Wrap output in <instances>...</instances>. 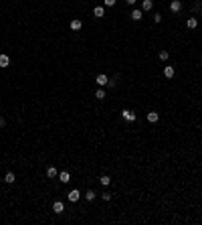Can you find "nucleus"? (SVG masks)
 <instances>
[{
    "instance_id": "obj_1",
    "label": "nucleus",
    "mask_w": 202,
    "mask_h": 225,
    "mask_svg": "<svg viewBox=\"0 0 202 225\" xmlns=\"http://www.w3.org/2000/svg\"><path fill=\"white\" fill-rule=\"evenodd\" d=\"M121 118H124L125 122H135V114L132 112V110H124V112H121Z\"/></svg>"
},
{
    "instance_id": "obj_2",
    "label": "nucleus",
    "mask_w": 202,
    "mask_h": 225,
    "mask_svg": "<svg viewBox=\"0 0 202 225\" xmlns=\"http://www.w3.org/2000/svg\"><path fill=\"white\" fill-rule=\"evenodd\" d=\"M95 81H97V85H99V87H103V85H107V81H109V77H107L105 73H99V75L95 77Z\"/></svg>"
},
{
    "instance_id": "obj_3",
    "label": "nucleus",
    "mask_w": 202,
    "mask_h": 225,
    "mask_svg": "<svg viewBox=\"0 0 202 225\" xmlns=\"http://www.w3.org/2000/svg\"><path fill=\"white\" fill-rule=\"evenodd\" d=\"M63 211H65L63 201H55V203H53V213H63Z\"/></svg>"
},
{
    "instance_id": "obj_4",
    "label": "nucleus",
    "mask_w": 202,
    "mask_h": 225,
    "mask_svg": "<svg viewBox=\"0 0 202 225\" xmlns=\"http://www.w3.org/2000/svg\"><path fill=\"white\" fill-rule=\"evenodd\" d=\"M146 118H148V122H150V124H156L158 120H160V114H158V112H150Z\"/></svg>"
},
{
    "instance_id": "obj_5",
    "label": "nucleus",
    "mask_w": 202,
    "mask_h": 225,
    "mask_svg": "<svg viewBox=\"0 0 202 225\" xmlns=\"http://www.w3.org/2000/svg\"><path fill=\"white\" fill-rule=\"evenodd\" d=\"M79 197H81V193H79L77 189H73V191L69 193V201H71V203H77V201H79Z\"/></svg>"
},
{
    "instance_id": "obj_6",
    "label": "nucleus",
    "mask_w": 202,
    "mask_h": 225,
    "mask_svg": "<svg viewBox=\"0 0 202 225\" xmlns=\"http://www.w3.org/2000/svg\"><path fill=\"white\" fill-rule=\"evenodd\" d=\"M180 8H182V2H180V0H172L170 10H172V12H180Z\"/></svg>"
},
{
    "instance_id": "obj_7",
    "label": "nucleus",
    "mask_w": 202,
    "mask_h": 225,
    "mask_svg": "<svg viewBox=\"0 0 202 225\" xmlns=\"http://www.w3.org/2000/svg\"><path fill=\"white\" fill-rule=\"evenodd\" d=\"M69 26H71V31H81V26H83V24H81V21H79V18H73Z\"/></svg>"
},
{
    "instance_id": "obj_8",
    "label": "nucleus",
    "mask_w": 202,
    "mask_h": 225,
    "mask_svg": "<svg viewBox=\"0 0 202 225\" xmlns=\"http://www.w3.org/2000/svg\"><path fill=\"white\" fill-rule=\"evenodd\" d=\"M174 73H176V71H174V67H172V65H166V67H164V75H166L168 79L174 77Z\"/></svg>"
},
{
    "instance_id": "obj_9",
    "label": "nucleus",
    "mask_w": 202,
    "mask_h": 225,
    "mask_svg": "<svg viewBox=\"0 0 202 225\" xmlns=\"http://www.w3.org/2000/svg\"><path fill=\"white\" fill-rule=\"evenodd\" d=\"M10 65V57L8 55H0V67H8Z\"/></svg>"
},
{
    "instance_id": "obj_10",
    "label": "nucleus",
    "mask_w": 202,
    "mask_h": 225,
    "mask_svg": "<svg viewBox=\"0 0 202 225\" xmlns=\"http://www.w3.org/2000/svg\"><path fill=\"white\" fill-rule=\"evenodd\" d=\"M93 14H95L97 18H101V16H105V8H103V6H95V8H93Z\"/></svg>"
},
{
    "instance_id": "obj_11",
    "label": "nucleus",
    "mask_w": 202,
    "mask_h": 225,
    "mask_svg": "<svg viewBox=\"0 0 202 225\" xmlns=\"http://www.w3.org/2000/svg\"><path fill=\"white\" fill-rule=\"evenodd\" d=\"M154 8V0H144L142 2V10H152Z\"/></svg>"
},
{
    "instance_id": "obj_12",
    "label": "nucleus",
    "mask_w": 202,
    "mask_h": 225,
    "mask_svg": "<svg viewBox=\"0 0 202 225\" xmlns=\"http://www.w3.org/2000/svg\"><path fill=\"white\" fill-rule=\"evenodd\" d=\"M14 180H16V177H14V172H6V174H4V182H8V185H12Z\"/></svg>"
},
{
    "instance_id": "obj_13",
    "label": "nucleus",
    "mask_w": 202,
    "mask_h": 225,
    "mask_svg": "<svg viewBox=\"0 0 202 225\" xmlns=\"http://www.w3.org/2000/svg\"><path fill=\"white\" fill-rule=\"evenodd\" d=\"M47 174H49L51 179H55V177H59V172H57V169H55V166H49V169H47Z\"/></svg>"
},
{
    "instance_id": "obj_14",
    "label": "nucleus",
    "mask_w": 202,
    "mask_h": 225,
    "mask_svg": "<svg viewBox=\"0 0 202 225\" xmlns=\"http://www.w3.org/2000/svg\"><path fill=\"white\" fill-rule=\"evenodd\" d=\"M142 16H144V10H137V8H135V10L132 12V18H134V21H140Z\"/></svg>"
},
{
    "instance_id": "obj_15",
    "label": "nucleus",
    "mask_w": 202,
    "mask_h": 225,
    "mask_svg": "<svg viewBox=\"0 0 202 225\" xmlns=\"http://www.w3.org/2000/svg\"><path fill=\"white\" fill-rule=\"evenodd\" d=\"M186 26H188V29H196V26H198V21H196V18L192 16V18H188V23H186Z\"/></svg>"
},
{
    "instance_id": "obj_16",
    "label": "nucleus",
    "mask_w": 202,
    "mask_h": 225,
    "mask_svg": "<svg viewBox=\"0 0 202 225\" xmlns=\"http://www.w3.org/2000/svg\"><path fill=\"white\" fill-rule=\"evenodd\" d=\"M59 180H61V182H69V180H71V174H69V172H61V174H59Z\"/></svg>"
},
{
    "instance_id": "obj_17",
    "label": "nucleus",
    "mask_w": 202,
    "mask_h": 225,
    "mask_svg": "<svg viewBox=\"0 0 202 225\" xmlns=\"http://www.w3.org/2000/svg\"><path fill=\"white\" fill-rule=\"evenodd\" d=\"M95 197H97L95 191H87V193H85V199H87V201H95Z\"/></svg>"
},
{
    "instance_id": "obj_18",
    "label": "nucleus",
    "mask_w": 202,
    "mask_h": 225,
    "mask_svg": "<svg viewBox=\"0 0 202 225\" xmlns=\"http://www.w3.org/2000/svg\"><path fill=\"white\" fill-rule=\"evenodd\" d=\"M168 57H170L168 51H160V59H162V61H168Z\"/></svg>"
},
{
    "instance_id": "obj_19",
    "label": "nucleus",
    "mask_w": 202,
    "mask_h": 225,
    "mask_svg": "<svg viewBox=\"0 0 202 225\" xmlns=\"http://www.w3.org/2000/svg\"><path fill=\"white\" fill-rule=\"evenodd\" d=\"M95 97H97V100H103V97H105V91H103V89H97V91H95Z\"/></svg>"
},
{
    "instance_id": "obj_20",
    "label": "nucleus",
    "mask_w": 202,
    "mask_h": 225,
    "mask_svg": "<svg viewBox=\"0 0 202 225\" xmlns=\"http://www.w3.org/2000/svg\"><path fill=\"white\" fill-rule=\"evenodd\" d=\"M101 185H105V187H107V185H109V182H111V179H109V177H101Z\"/></svg>"
},
{
    "instance_id": "obj_21",
    "label": "nucleus",
    "mask_w": 202,
    "mask_h": 225,
    "mask_svg": "<svg viewBox=\"0 0 202 225\" xmlns=\"http://www.w3.org/2000/svg\"><path fill=\"white\" fill-rule=\"evenodd\" d=\"M105 6H115V0H103Z\"/></svg>"
},
{
    "instance_id": "obj_22",
    "label": "nucleus",
    "mask_w": 202,
    "mask_h": 225,
    "mask_svg": "<svg viewBox=\"0 0 202 225\" xmlns=\"http://www.w3.org/2000/svg\"><path fill=\"white\" fill-rule=\"evenodd\" d=\"M107 85H111V87H115V85H117V79H109V81H107Z\"/></svg>"
},
{
    "instance_id": "obj_23",
    "label": "nucleus",
    "mask_w": 202,
    "mask_h": 225,
    "mask_svg": "<svg viewBox=\"0 0 202 225\" xmlns=\"http://www.w3.org/2000/svg\"><path fill=\"white\" fill-rule=\"evenodd\" d=\"M101 197H103V201H109V199H111V195H109V193H103Z\"/></svg>"
},
{
    "instance_id": "obj_24",
    "label": "nucleus",
    "mask_w": 202,
    "mask_h": 225,
    "mask_svg": "<svg viewBox=\"0 0 202 225\" xmlns=\"http://www.w3.org/2000/svg\"><path fill=\"white\" fill-rule=\"evenodd\" d=\"M125 2H127V4H132V6H134L135 2H137V0H125Z\"/></svg>"
},
{
    "instance_id": "obj_25",
    "label": "nucleus",
    "mask_w": 202,
    "mask_h": 225,
    "mask_svg": "<svg viewBox=\"0 0 202 225\" xmlns=\"http://www.w3.org/2000/svg\"><path fill=\"white\" fill-rule=\"evenodd\" d=\"M0 128H4V120L2 118H0Z\"/></svg>"
}]
</instances>
